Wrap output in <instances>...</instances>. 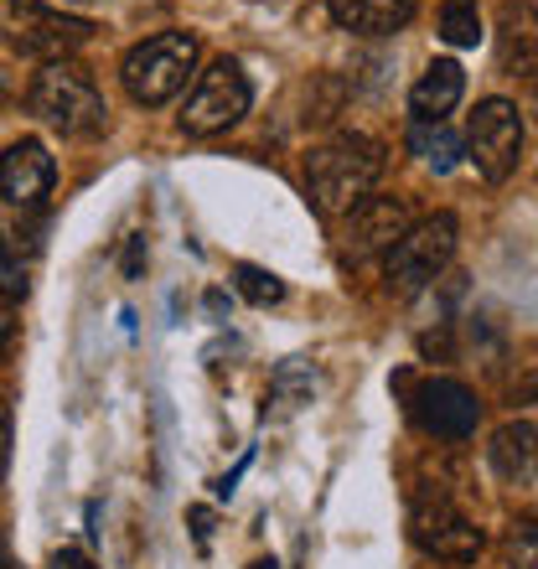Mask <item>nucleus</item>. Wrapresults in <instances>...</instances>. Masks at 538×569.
I'll use <instances>...</instances> for the list:
<instances>
[{
	"label": "nucleus",
	"instance_id": "1",
	"mask_svg": "<svg viewBox=\"0 0 538 569\" xmlns=\"http://www.w3.org/2000/svg\"><path fill=\"white\" fill-rule=\"evenodd\" d=\"M378 177H383V146L358 136V130L331 136L327 146H316L306 156V187H311L316 212H327V218L358 212L373 197Z\"/></svg>",
	"mask_w": 538,
	"mask_h": 569
},
{
	"label": "nucleus",
	"instance_id": "2",
	"mask_svg": "<svg viewBox=\"0 0 538 569\" xmlns=\"http://www.w3.org/2000/svg\"><path fill=\"white\" fill-rule=\"evenodd\" d=\"M27 104L37 120L62 130V136H99L109 114L99 89H93V78L83 68H73V62H47L37 83H31Z\"/></svg>",
	"mask_w": 538,
	"mask_h": 569
},
{
	"label": "nucleus",
	"instance_id": "3",
	"mask_svg": "<svg viewBox=\"0 0 538 569\" xmlns=\"http://www.w3.org/2000/svg\"><path fill=\"white\" fill-rule=\"evenodd\" d=\"M192 68H197V37L161 31V37L134 47L120 73H124V89H130L134 104H166V99H177L187 89Z\"/></svg>",
	"mask_w": 538,
	"mask_h": 569
},
{
	"label": "nucleus",
	"instance_id": "4",
	"mask_svg": "<svg viewBox=\"0 0 538 569\" xmlns=\"http://www.w3.org/2000/svg\"><path fill=\"white\" fill-rule=\"evenodd\" d=\"M450 254H456V218H450V212H435V218H419V223L404 233L383 270H389V284L399 296H415V290H425L435 274L446 270Z\"/></svg>",
	"mask_w": 538,
	"mask_h": 569
},
{
	"label": "nucleus",
	"instance_id": "5",
	"mask_svg": "<svg viewBox=\"0 0 538 569\" xmlns=\"http://www.w3.org/2000/svg\"><path fill=\"white\" fill-rule=\"evenodd\" d=\"M466 156L477 166L481 181H508L518 156H524V114L508 99H487L471 114V130H466Z\"/></svg>",
	"mask_w": 538,
	"mask_h": 569
},
{
	"label": "nucleus",
	"instance_id": "6",
	"mask_svg": "<svg viewBox=\"0 0 538 569\" xmlns=\"http://www.w3.org/2000/svg\"><path fill=\"white\" fill-rule=\"evenodd\" d=\"M249 78H243V68L233 58H218L208 68V73L197 78L192 99H187V109H181V124L192 130V136H218V130H228V124H239L243 114H249Z\"/></svg>",
	"mask_w": 538,
	"mask_h": 569
},
{
	"label": "nucleus",
	"instance_id": "7",
	"mask_svg": "<svg viewBox=\"0 0 538 569\" xmlns=\"http://www.w3.org/2000/svg\"><path fill=\"white\" fill-rule=\"evenodd\" d=\"M409 533H415V543L425 549V555L435 559H450V565H466V559L481 555V533L477 523L466 518L450 497H419L415 512H409Z\"/></svg>",
	"mask_w": 538,
	"mask_h": 569
},
{
	"label": "nucleus",
	"instance_id": "8",
	"mask_svg": "<svg viewBox=\"0 0 538 569\" xmlns=\"http://www.w3.org/2000/svg\"><path fill=\"white\" fill-rule=\"evenodd\" d=\"M409 415L435 440H466V435H477L481 405L477 393L466 383H456V378H425L415 389V399H409Z\"/></svg>",
	"mask_w": 538,
	"mask_h": 569
},
{
	"label": "nucleus",
	"instance_id": "9",
	"mask_svg": "<svg viewBox=\"0 0 538 569\" xmlns=\"http://www.w3.org/2000/svg\"><path fill=\"white\" fill-rule=\"evenodd\" d=\"M11 16H16V47H21L27 58H47V62H62V52H73L78 42H89V31H93L89 21L47 11L37 0H16Z\"/></svg>",
	"mask_w": 538,
	"mask_h": 569
},
{
	"label": "nucleus",
	"instance_id": "10",
	"mask_svg": "<svg viewBox=\"0 0 538 569\" xmlns=\"http://www.w3.org/2000/svg\"><path fill=\"white\" fill-rule=\"evenodd\" d=\"M409 228H415V223H409L404 197H368L358 212H347V254H352V259L393 254Z\"/></svg>",
	"mask_w": 538,
	"mask_h": 569
},
{
	"label": "nucleus",
	"instance_id": "11",
	"mask_svg": "<svg viewBox=\"0 0 538 569\" xmlns=\"http://www.w3.org/2000/svg\"><path fill=\"white\" fill-rule=\"evenodd\" d=\"M52 177H58V166H52L42 140H16V146L6 150V166H0V192H6L11 208L27 212L52 192Z\"/></svg>",
	"mask_w": 538,
	"mask_h": 569
},
{
	"label": "nucleus",
	"instance_id": "12",
	"mask_svg": "<svg viewBox=\"0 0 538 569\" xmlns=\"http://www.w3.org/2000/svg\"><path fill=\"white\" fill-rule=\"evenodd\" d=\"M497 62H502L512 78H538V6L534 0L502 6V21H497Z\"/></svg>",
	"mask_w": 538,
	"mask_h": 569
},
{
	"label": "nucleus",
	"instance_id": "13",
	"mask_svg": "<svg viewBox=\"0 0 538 569\" xmlns=\"http://www.w3.org/2000/svg\"><path fill=\"white\" fill-rule=\"evenodd\" d=\"M487 456H492V471H497V477L512 481V487L534 481L538 477V425H528V420L502 425V430L492 435Z\"/></svg>",
	"mask_w": 538,
	"mask_h": 569
},
{
	"label": "nucleus",
	"instance_id": "14",
	"mask_svg": "<svg viewBox=\"0 0 538 569\" xmlns=\"http://www.w3.org/2000/svg\"><path fill=\"white\" fill-rule=\"evenodd\" d=\"M461 93H466V73H461V62H430L425 68V78L415 83V93H409V109H415V120H446L450 109L461 104Z\"/></svg>",
	"mask_w": 538,
	"mask_h": 569
},
{
	"label": "nucleus",
	"instance_id": "15",
	"mask_svg": "<svg viewBox=\"0 0 538 569\" xmlns=\"http://www.w3.org/2000/svg\"><path fill=\"white\" fill-rule=\"evenodd\" d=\"M331 16L342 31H358V37H389V31L409 27L415 16V0H331Z\"/></svg>",
	"mask_w": 538,
	"mask_h": 569
},
{
	"label": "nucleus",
	"instance_id": "16",
	"mask_svg": "<svg viewBox=\"0 0 538 569\" xmlns=\"http://www.w3.org/2000/svg\"><path fill=\"white\" fill-rule=\"evenodd\" d=\"M316 393V373L306 358H285L280 368H275V378H269V399H265V420H290V415H300V409L311 405Z\"/></svg>",
	"mask_w": 538,
	"mask_h": 569
},
{
	"label": "nucleus",
	"instance_id": "17",
	"mask_svg": "<svg viewBox=\"0 0 538 569\" xmlns=\"http://www.w3.org/2000/svg\"><path fill=\"white\" fill-rule=\"evenodd\" d=\"M409 150L425 166H435V171H450V166L461 161V136L446 120H415L409 124Z\"/></svg>",
	"mask_w": 538,
	"mask_h": 569
},
{
	"label": "nucleus",
	"instance_id": "18",
	"mask_svg": "<svg viewBox=\"0 0 538 569\" xmlns=\"http://www.w3.org/2000/svg\"><path fill=\"white\" fill-rule=\"evenodd\" d=\"M440 37H446L450 47H477L481 42L477 0H446V6H440Z\"/></svg>",
	"mask_w": 538,
	"mask_h": 569
},
{
	"label": "nucleus",
	"instance_id": "19",
	"mask_svg": "<svg viewBox=\"0 0 538 569\" xmlns=\"http://www.w3.org/2000/svg\"><path fill=\"white\" fill-rule=\"evenodd\" d=\"M233 280H239V296L255 300V306H280V300H285L280 274L259 270V264H239V270H233Z\"/></svg>",
	"mask_w": 538,
	"mask_h": 569
},
{
	"label": "nucleus",
	"instance_id": "20",
	"mask_svg": "<svg viewBox=\"0 0 538 569\" xmlns=\"http://www.w3.org/2000/svg\"><path fill=\"white\" fill-rule=\"evenodd\" d=\"M512 569H538V518H518L508 528V543H502Z\"/></svg>",
	"mask_w": 538,
	"mask_h": 569
},
{
	"label": "nucleus",
	"instance_id": "21",
	"mask_svg": "<svg viewBox=\"0 0 538 569\" xmlns=\"http://www.w3.org/2000/svg\"><path fill=\"white\" fill-rule=\"evenodd\" d=\"M508 393H512V399H538V342L518 347L512 373H508Z\"/></svg>",
	"mask_w": 538,
	"mask_h": 569
},
{
	"label": "nucleus",
	"instance_id": "22",
	"mask_svg": "<svg viewBox=\"0 0 538 569\" xmlns=\"http://www.w3.org/2000/svg\"><path fill=\"white\" fill-rule=\"evenodd\" d=\"M47 569H93V559L83 555V549H58V555H52V565Z\"/></svg>",
	"mask_w": 538,
	"mask_h": 569
},
{
	"label": "nucleus",
	"instance_id": "23",
	"mask_svg": "<svg viewBox=\"0 0 538 569\" xmlns=\"http://www.w3.org/2000/svg\"><path fill=\"white\" fill-rule=\"evenodd\" d=\"M146 264V239H130V254H124V274H140Z\"/></svg>",
	"mask_w": 538,
	"mask_h": 569
},
{
	"label": "nucleus",
	"instance_id": "24",
	"mask_svg": "<svg viewBox=\"0 0 538 569\" xmlns=\"http://www.w3.org/2000/svg\"><path fill=\"white\" fill-rule=\"evenodd\" d=\"M192 523H197V543L208 549V539H212V512H208V508H197V512H192Z\"/></svg>",
	"mask_w": 538,
	"mask_h": 569
},
{
	"label": "nucleus",
	"instance_id": "25",
	"mask_svg": "<svg viewBox=\"0 0 538 569\" xmlns=\"http://www.w3.org/2000/svg\"><path fill=\"white\" fill-rule=\"evenodd\" d=\"M249 569H280V565H275V559H255V565H249Z\"/></svg>",
	"mask_w": 538,
	"mask_h": 569
},
{
	"label": "nucleus",
	"instance_id": "26",
	"mask_svg": "<svg viewBox=\"0 0 538 569\" xmlns=\"http://www.w3.org/2000/svg\"><path fill=\"white\" fill-rule=\"evenodd\" d=\"M6 569H16V565H11V559H6Z\"/></svg>",
	"mask_w": 538,
	"mask_h": 569
}]
</instances>
